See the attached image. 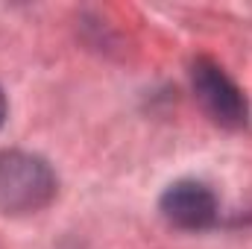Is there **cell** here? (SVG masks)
I'll list each match as a JSON object with an SVG mask.
<instances>
[{
  "instance_id": "obj_1",
  "label": "cell",
  "mask_w": 252,
  "mask_h": 249,
  "mask_svg": "<svg viewBox=\"0 0 252 249\" xmlns=\"http://www.w3.org/2000/svg\"><path fill=\"white\" fill-rule=\"evenodd\" d=\"M59 179L53 167L32 153L3 150L0 153V211L3 214H35L53 202Z\"/></svg>"
},
{
  "instance_id": "obj_2",
  "label": "cell",
  "mask_w": 252,
  "mask_h": 249,
  "mask_svg": "<svg viewBox=\"0 0 252 249\" xmlns=\"http://www.w3.org/2000/svg\"><path fill=\"white\" fill-rule=\"evenodd\" d=\"M190 88L214 124L226 129H241L250 121V100L241 85L211 59H196L190 64Z\"/></svg>"
},
{
  "instance_id": "obj_3",
  "label": "cell",
  "mask_w": 252,
  "mask_h": 249,
  "mask_svg": "<svg viewBox=\"0 0 252 249\" xmlns=\"http://www.w3.org/2000/svg\"><path fill=\"white\" fill-rule=\"evenodd\" d=\"M158 211L170 226L185 229V232H199V229H208L217 223L220 205H217L214 190L205 182L179 179V182L167 185V190L161 193Z\"/></svg>"
},
{
  "instance_id": "obj_4",
  "label": "cell",
  "mask_w": 252,
  "mask_h": 249,
  "mask_svg": "<svg viewBox=\"0 0 252 249\" xmlns=\"http://www.w3.org/2000/svg\"><path fill=\"white\" fill-rule=\"evenodd\" d=\"M6 112H9V106H6V94H3V88H0V126L6 124Z\"/></svg>"
}]
</instances>
